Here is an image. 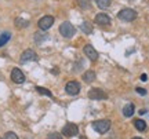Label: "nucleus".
Instances as JSON below:
<instances>
[{"instance_id": "f03ea898", "label": "nucleus", "mask_w": 149, "mask_h": 139, "mask_svg": "<svg viewBox=\"0 0 149 139\" xmlns=\"http://www.w3.org/2000/svg\"><path fill=\"white\" fill-rule=\"evenodd\" d=\"M93 128L95 129L98 134H105L109 131L111 128V121L107 120V118H102V120H95L93 123Z\"/></svg>"}, {"instance_id": "5701e85b", "label": "nucleus", "mask_w": 149, "mask_h": 139, "mask_svg": "<svg viewBox=\"0 0 149 139\" xmlns=\"http://www.w3.org/2000/svg\"><path fill=\"white\" fill-rule=\"evenodd\" d=\"M135 91L138 92L139 95H146V90H145V88H139V87H137Z\"/></svg>"}, {"instance_id": "0eeeda50", "label": "nucleus", "mask_w": 149, "mask_h": 139, "mask_svg": "<svg viewBox=\"0 0 149 139\" xmlns=\"http://www.w3.org/2000/svg\"><path fill=\"white\" fill-rule=\"evenodd\" d=\"M11 80L14 81L15 84H22V83L25 81V75L22 73L21 69L14 68V69L11 70Z\"/></svg>"}, {"instance_id": "9b49d317", "label": "nucleus", "mask_w": 149, "mask_h": 139, "mask_svg": "<svg viewBox=\"0 0 149 139\" xmlns=\"http://www.w3.org/2000/svg\"><path fill=\"white\" fill-rule=\"evenodd\" d=\"M29 61H37V54L33 50H25L21 54V62H29Z\"/></svg>"}, {"instance_id": "f8f14e48", "label": "nucleus", "mask_w": 149, "mask_h": 139, "mask_svg": "<svg viewBox=\"0 0 149 139\" xmlns=\"http://www.w3.org/2000/svg\"><path fill=\"white\" fill-rule=\"evenodd\" d=\"M81 77H83V80L86 83H93V81L95 80V72L94 70H86Z\"/></svg>"}, {"instance_id": "20e7f679", "label": "nucleus", "mask_w": 149, "mask_h": 139, "mask_svg": "<svg viewBox=\"0 0 149 139\" xmlns=\"http://www.w3.org/2000/svg\"><path fill=\"white\" fill-rule=\"evenodd\" d=\"M53 24H54V17L44 15V17H42V18L39 19V22H37V26L40 28V30H48L50 28L53 26Z\"/></svg>"}, {"instance_id": "412c9836", "label": "nucleus", "mask_w": 149, "mask_h": 139, "mask_svg": "<svg viewBox=\"0 0 149 139\" xmlns=\"http://www.w3.org/2000/svg\"><path fill=\"white\" fill-rule=\"evenodd\" d=\"M4 139H18V136H17V134H14V132L8 131V132H6Z\"/></svg>"}, {"instance_id": "6e6552de", "label": "nucleus", "mask_w": 149, "mask_h": 139, "mask_svg": "<svg viewBox=\"0 0 149 139\" xmlns=\"http://www.w3.org/2000/svg\"><path fill=\"white\" fill-rule=\"evenodd\" d=\"M65 91L69 95H77L80 92V84L77 81H68V84L65 86Z\"/></svg>"}, {"instance_id": "ddd939ff", "label": "nucleus", "mask_w": 149, "mask_h": 139, "mask_svg": "<svg viewBox=\"0 0 149 139\" xmlns=\"http://www.w3.org/2000/svg\"><path fill=\"white\" fill-rule=\"evenodd\" d=\"M134 114V105L133 103H127L126 106L123 107V116L124 117H131Z\"/></svg>"}, {"instance_id": "a211bd4d", "label": "nucleus", "mask_w": 149, "mask_h": 139, "mask_svg": "<svg viewBox=\"0 0 149 139\" xmlns=\"http://www.w3.org/2000/svg\"><path fill=\"white\" fill-rule=\"evenodd\" d=\"M81 30L84 33H91L93 32V26H91V22H88V21H84L83 24H81Z\"/></svg>"}, {"instance_id": "39448f33", "label": "nucleus", "mask_w": 149, "mask_h": 139, "mask_svg": "<svg viewBox=\"0 0 149 139\" xmlns=\"http://www.w3.org/2000/svg\"><path fill=\"white\" fill-rule=\"evenodd\" d=\"M79 134V128H77V125L73 123H68L64 125V128H62V135L64 136H76V135Z\"/></svg>"}, {"instance_id": "dca6fc26", "label": "nucleus", "mask_w": 149, "mask_h": 139, "mask_svg": "<svg viewBox=\"0 0 149 139\" xmlns=\"http://www.w3.org/2000/svg\"><path fill=\"white\" fill-rule=\"evenodd\" d=\"M77 4L80 8L88 10V8H91V0H77Z\"/></svg>"}, {"instance_id": "b1692460", "label": "nucleus", "mask_w": 149, "mask_h": 139, "mask_svg": "<svg viewBox=\"0 0 149 139\" xmlns=\"http://www.w3.org/2000/svg\"><path fill=\"white\" fill-rule=\"evenodd\" d=\"M146 79H148V76L146 75H141V80L142 81H146Z\"/></svg>"}, {"instance_id": "393cba45", "label": "nucleus", "mask_w": 149, "mask_h": 139, "mask_svg": "<svg viewBox=\"0 0 149 139\" xmlns=\"http://www.w3.org/2000/svg\"><path fill=\"white\" fill-rule=\"evenodd\" d=\"M133 139H142V138H133Z\"/></svg>"}, {"instance_id": "1a4fd4ad", "label": "nucleus", "mask_w": 149, "mask_h": 139, "mask_svg": "<svg viewBox=\"0 0 149 139\" xmlns=\"http://www.w3.org/2000/svg\"><path fill=\"white\" fill-rule=\"evenodd\" d=\"M83 51H84V55L88 59H90V61H97V59H98V53H97L95 48L93 47L91 44H87V46H84Z\"/></svg>"}, {"instance_id": "f3484780", "label": "nucleus", "mask_w": 149, "mask_h": 139, "mask_svg": "<svg viewBox=\"0 0 149 139\" xmlns=\"http://www.w3.org/2000/svg\"><path fill=\"white\" fill-rule=\"evenodd\" d=\"M28 25H29V21L24 19V18H21V17L15 19V26L17 28H21V29H22V28H26Z\"/></svg>"}, {"instance_id": "6ab92c4d", "label": "nucleus", "mask_w": 149, "mask_h": 139, "mask_svg": "<svg viewBox=\"0 0 149 139\" xmlns=\"http://www.w3.org/2000/svg\"><path fill=\"white\" fill-rule=\"evenodd\" d=\"M10 37H11L10 33H3V35H0V47H3V46L10 40Z\"/></svg>"}, {"instance_id": "f257e3e1", "label": "nucleus", "mask_w": 149, "mask_h": 139, "mask_svg": "<svg viewBox=\"0 0 149 139\" xmlns=\"http://www.w3.org/2000/svg\"><path fill=\"white\" fill-rule=\"evenodd\" d=\"M59 33H61L64 37L70 39V37H73L74 36L76 29H74V26L70 24L69 21H65V22H62V24L59 25Z\"/></svg>"}, {"instance_id": "9d476101", "label": "nucleus", "mask_w": 149, "mask_h": 139, "mask_svg": "<svg viewBox=\"0 0 149 139\" xmlns=\"http://www.w3.org/2000/svg\"><path fill=\"white\" fill-rule=\"evenodd\" d=\"M95 24L100 25V26H108L111 24V18L105 12H100V14L95 15Z\"/></svg>"}, {"instance_id": "2eb2a0df", "label": "nucleus", "mask_w": 149, "mask_h": 139, "mask_svg": "<svg viewBox=\"0 0 149 139\" xmlns=\"http://www.w3.org/2000/svg\"><path fill=\"white\" fill-rule=\"evenodd\" d=\"M95 3H97V6H98L101 10H107L108 7L111 6L112 0H95Z\"/></svg>"}, {"instance_id": "7ed1b4c3", "label": "nucleus", "mask_w": 149, "mask_h": 139, "mask_svg": "<svg viewBox=\"0 0 149 139\" xmlns=\"http://www.w3.org/2000/svg\"><path fill=\"white\" fill-rule=\"evenodd\" d=\"M117 17H119V19H122L124 22H131L137 18V11L133 8H123L119 11Z\"/></svg>"}, {"instance_id": "423d86ee", "label": "nucleus", "mask_w": 149, "mask_h": 139, "mask_svg": "<svg viewBox=\"0 0 149 139\" xmlns=\"http://www.w3.org/2000/svg\"><path fill=\"white\" fill-rule=\"evenodd\" d=\"M88 98L90 99H95V101H101V99H107L108 95L107 92L101 90V88H91L88 92Z\"/></svg>"}, {"instance_id": "4468645a", "label": "nucleus", "mask_w": 149, "mask_h": 139, "mask_svg": "<svg viewBox=\"0 0 149 139\" xmlns=\"http://www.w3.org/2000/svg\"><path fill=\"white\" fill-rule=\"evenodd\" d=\"M134 125H135V128L138 129V131H145L146 129V123H145L144 120H141V118H137L135 121H134Z\"/></svg>"}, {"instance_id": "aec40b11", "label": "nucleus", "mask_w": 149, "mask_h": 139, "mask_svg": "<svg viewBox=\"0 0 149 139\" xmlns=\"http://www.w3.org/2000/svg\"><path fill=\"white\" fill-rule=\"evenodd\" d=\"M36 91L39 92V94H42V95H46V96H53V94H51V91H48L47 88H43V87H36Z\"/></svg>"}, {"instance_id": "a878e982", "label": "nucleus", "mask_w": 149, "mask_h": 139, "mask_svg": "<svg viewBox=\"0 0 149 139\" xmlns=\"http://www.w3.org/2000/svg\"><path fill=\"white\" fill-rule=\"evenodd\" d=\"M0 139H3V138H0Z\"/></svg>"}, {"instance_id": "4be33fe9", "label": "nucleus", "mask_w": 149, "mask_h": 139, "mask_svg": "<svg viewBox=\"0 0 149 139\" xmlns=\"http://www.w3.org/2000/svg\"><path fill=\"white\" fill-rule=\"evenodd\" d=\"M47 139H62V135L58 134V132H53L47 136Z\"/></svg>"}]
</instances>
